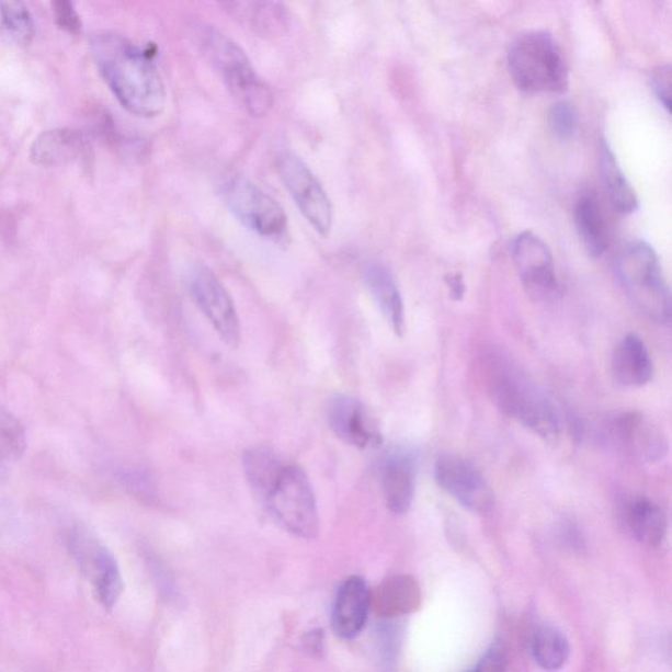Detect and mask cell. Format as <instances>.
Returning a JSON list of instances; mask_svg holds the SVG:
<instances>
[{
    "mask_svg": "<svg viewBox=\"0 0 672 672\" xmlns=\"http://www.w3.org/2000/svg\"><path fill=\"white\" fill-rule=\"evenodd\" d=\"M364 283L374 296L378 308L391 324L398 337L405 334V308L401 292L395 276L383 264H371L364 271Z\"/></svg>",
    "mask_w": 672,
    "mask_h": 672,
    "instance_id": "obj_20",
    "label": "cell"
},
{
    "mask_svg": "<svg viewBox=\"0 0 672 672\" xmlns=\"http://www.w3.org/2000/svg\"><path fill=\"white\" fill-rule=\"evenodd\" d=\"M512 258L523 287L532 299L549 303L560 295L554 257L540 237L523 231L512 243Z\"/></svg>",
    "mask_w": 672,
    "mask_h": 672,
    "instance_id": "obj_11",
    "label": "cell"
},
{
    "mask_svg": "<svg viewBox=\"0 0 672 672\" xmlns=\"http://www.w3.org/2000/svg\"><path fill=\"white\" fill-rule=\"evenodd\" d=\"M5 477V470H4V465L3 462H0V478Z\"/></svg>",
    "mask_w": 672,
    "mask_h": 672,
    "instance_id": "obj_34",
    "label": "cell"
},
{
    "mask_svg": "<svg viewBox=\"0 0 672 672\" xmlns=\"http://www.w3.org/2000/svg\"><path fill=\"white\" fill-rule=\"evenodd\" d=\"M91 46L99 71L125 110L139 117L163 111L164 83L149 50L111 32L100 33Z\"/></svg>",
    "mask_w": 672,
    "mask_h": 672,
    "instance_id": "obj_1",
    "label": "cell"
},
{
    "mask_svg": "<svg viewBox=\"0 0 672 672\" xmlns=\"http://www.w3.org/2000/svg\"><path fill=\"white\" fill-rule=\"evenodd\" d=\"M612 372L618 384L629 388H641L653 380V361L641 338L628 334L617 344L612 355Z\"/></svg>",
    "mask_w": 672,
    "mask_h": 672,
    "instance_id": "obj_18",
    "label": "cell"
},
{
    "mask_svg": "<svg viewBox=\"0 0 672 672\" xmlns=\"http://www.w3.org/2000/svg\"><path fill=\"white\" fill-rule=\"evenodd\" d=\"M276 169L304 217L319 235H329L332 226V205L312 171L301 158L289 151L277 156Z\"/></svg>",
    "mask_w": 672,
    "mask_h": 672,
    "instance_id": "obj_9",
    "label": "cell"
},
{
    "mask_svg": "<svg viewBox=\"0 0 672 672\" xmlns=\"http://www.w3.org/2000/svg\"><path fill=\"white\" fill-rule=\"evenodd\" d=\"M56 23L70 35H77L82 30L81 18H79L76 7L70 2L53 3Z\"/></svg>",
    "mask_w": 672,
    "mask_h": 672,
    "instance_id": "obj_30",
    "label": "cell"
},
{
    "mask_svg": "<svg viewBox=\"0 0 672 672\" xmlns=\"http://www.w3.org/2000/svg\"><path fill=\"white\" fill-rule=\"evenodd\" d=\"M195 39L206 61L221 76L236 102L252 116L267 115L274 105V94L269 84L252 68L241 46L215 26H196Z\"/></svg>",
    "mask_w": 672,
    "mask_h": 672,
    "instance_id": "obj_2",
    "label": "cell"
},
{
    "mask_svg": "<svg viewBox=\"0 0 672 672\" xmlns=\"http://www.w3.org/2000/svg\"><path fill=\"white\" fill-rule=\"evenodd\" d=\"M532 651L544 670L556 671L568 661L569 642L560 630L543 627L536 631Z\"/></svg>",
    "mask_w": 672,
    "mask_h": 672,
    "instance_id": "obj_25",
    "label": "cell"
},
{
    "mask_svg": "<svg viewBox=\"0 0 672 672\" xmlns=\"http://www.w3.org/2000/svg\"><path fill=\"white\" fill-rule=\"evenodd\" d=\"M574 219L579 238L589 255L599 258L607 249L605 219L595 193L585 192L577 200Z\"/></svg>",
    "mask_w": 672,
    "mask_h": 672,
    "instance_id": "obj_22",
    "label": "cell"
},
{
    "mask_svg": "<svg viewBox=\"0 0 672 672\" xmlns=\"http://www.w3.org/2000/svg\"><path fill=\"white\" fill-rule=\"evenodd\" d=\"M435 481L463 508L486 514L494 505V494L480 470L457 456H443L435 465Z\"/></svg>",
    "mask_w": 672,
    "mask_h": 672,
    "instance_id": "obj_12",
    "label": "cell"
},
{
    "mask_svg": "<svg viewBox=\"0 0 672 672\" xmlns=\"http://www.w3.org/2000/svg\"><path fill=\"white\" fill-rule=\"evenodd\" d=\"M91 146L81 132L52 129L39 135L31 148L33 163L43 168L66 163H84L91 158Z\"/></svg>",
    "mask_w": 672,
    "mask_h": 672,
    "instance_id": "obj_15",
    "label": "cell"
},
{
    "mask_svg": "<svg viewBox=\"0 0 672 672\" xmlns=\"http://www.w3.org/2000/svg\"><path fill=\"white\" fill-rule=\"evenodd\" d=\"M417 468L408 452L395 451L385 457L381 483L386 505L397 515L411 509L415 496Z\"/></svg>",
    "mask_w": 672,
    "mask_h": 672,
    "instance_id": "obj_16",
    "label": "cell"
},
{
    "mask_svg": "<svg viewBox=\"0 0 672 672\" xmlns=\"http://www.w3.org/2000/svg\"><path fill=\"white\" fill-rule=\"evenodd\" d=\"M548 124L557 138L568 139L573 137L577 126L574 106L569 102H557L551 105L548 113Z\"/></svg>",
    "mask_w": 672,
    "mask_h": 672,
    "instance_id": "obj_29",
    "label": "cell"
},
{
    "mask_svg": "<svg viewBox=\"0 0 672 672\" xmlns=\"http://www.w3.org/2000/svg\"><path fill=\"white\" fill-rule=\"evenodd\" d=\"M624 522L636 540L657 547L668 532V516L660 504L638 497L625 505Z\"/></svg>",
    "mask_w": 672,
    "mask_h": 672,
    "instance_id": "obj_21",
    "label": "cell"
},
{
    "mask_svg": "<svg viewBox=\"0 0 672 672\" xmlns=\"http://www.w3.org/2000/svg\"><path fill=\"white\" fill-rule=\"evenodd\" d=\"M26 448V435L22 422L0 408V462L18 460Z\"/></svg>",
    "mask_w": 672,
    "mask_h": 672,
    "instance_id": "obj_28",
    "label": "cell"
},
{
    "mask_svg": "<svg viewBox=\"0 0 672 672\" xmlns=\"http://www.w3.org/2000/svg\"><path fill=\"white\" fill-rule=\"evenodd\" d=\"M371 594L367 583L361 577H350L341 589L332 608V629L343 640H352L367 623Z\"/></svg>",
    "mask_w": 672,
    "mask_h": 672,
    "instance_id": "obj_14",
    "label": "cell"
},
{
    "mask_svg": "<svg viewBox=\"0 0 672 672\" xmlns=\"http://www.w3.org/2000/svg\"><path fill=\"white\" fill-rule=\"evenodd\" d=\"M328 419L335 436L352 447L365 449L381 443L374 419L364 403L354 397L343 395L332 398Z\"/></svg>",
    "mask_w": 672,
    "mask_h": 672,
    "instance_id": "obj_13",
    "label": "cell"
},
{
    "mask_svg": "<svg viewBox=\"0 0 672 672\" xmlns=\"http://www.w3.org/2000/svg\"><path fill=\"white\" fill-rule=\"evenodd\" d=\"M601 168L605 189L617 212L629 215L638 208V198L627 176L618 166L614 151L605 141L601 145Z\"/></svg>",
    "mask_w": 672,
    "mask_h": 672,
    "instance_id": "obj_24",
    "label": "cell"
},
{
    "mask_svg": "<svg viewBox=\"0 0 672 672\" xmlns=\"http://www.w3.org/2000/svg\"><path fill=\"white\" fill-rule=\"evenodd\" d=\"M509 70L516 88L525 94L563 92L569 70L560 45L545 31L524 33L509 52Z\"/></svg>",
    "mask_w": 672,
    "mask_h": 672,
    "instance_id": "obj_4",
    "label": "cell"
},
{
    "mask_svg": "<svg viewBox=\"0 0 672 672\" xmlns=\"http://www.w3.org/2000/svg\"><path fill=\"white\" fill-rule=\"evenodd\" d=\"M285 465L287 464L270 448L257 447L246 452L243 457L246 478L259 501L263 502L267 497Z\"/></svg>",
    "mask_w": 672,
    "mask_h": 672,
    "instance_id": "obj_23",
    "label": "cell"
},
{
    "mask_svg": "<svg viewBox=\"0 0 672 672\" xmlns=\"http://www.w3.org/2000/svg\"><path fill=\"white\" fill-rule=\"evenodd\" d=\"M490 376L491 396L498 408L544 442L556 444L561 425L549 399L511 365L499 364Z\"/></svg>",
    "mask_w": 672,
    "mask_h": 672,
    "instance_id": "obj_5",
    "label": "cell"
},
{
    "mask_svg": "<svg viewBox=\"0 0 672 672\" xmlns=\"http://www.w3.org/2000/svg\"><path fill=\"white\" fill-rule=\"evenodd\" d=\"M505 663H508V653L501 645H496L470 672H504Z\"/></svg>",
    "mask_w": 672,
    "mask_h": 672,
    "instance_id": "obj_32",
    "label": "cell"
},
{
    "mask_svg": "<svg viewBox=\"0 0 672 672\" xmlns=\"http://www.w3.org/2000/svg\"><path fill=\"white\" fill-rule=\"evenodd\" d=\"M225 10L244 29L263 36H276L288 30L291 16L285 5L276 2H229Z\"/></svg>",
    "mask_w": 672,
    "mask_h": 672,
    "instance_id": "obj_19",
    "label": "cell"
},
{
    "mask_svg": "<svg viewBox=\"0 0 672 672\" xmlns=\"http://www.w3.org/2000/svg\"><path fill=\"white\" fill-rule=\"evenodd\" d=\"M226 205L246 228L277 239L288 230L283 206L246 178H232L223 189Z\"/></svg>",
    "mask_w": 672,
    "mask_h": 672,
    "instance_id": "obj_7",
    "label": "cell"
},
{
    "mask_svg": "<svg viewBox=\"0 0 672 672\" xmlns=\"http://www.w3.org/2000/svg\"><path fill=\"white\" fill-rule=\"evenodd\" d=\"M419 592L414 581L409 577H396L386 582L378 596V607L383 615L406 614L415 607Z\"/></svg>",
    "mask_w": 672,
    "mask_h": 672,
    "instance_id": "obj_26",
    "label": "cell"
},
{
    "mask_svg": "<svg viewBox=\"0 0 672 672\" xmlns=\"http://www.w3.org/2000/svg\"><path fill=\"white\" fill-rule=\"evenodd\" d=\"M445 282L448 284L452 298L462 299L464 297L465 285L460 275H449Z\"/></svg>",
    "mask_w": 672,
    "mask_h": 672,
    "instance_id": "obj_33",
    "label": "cell"
},
{
    "mask_svg": "<svg viewBox=\"0 0 672 672\" xmlns=\"http://www.w3.org/2000/svg\"><path fill=\"white\" fill-rule=\"evenodd\" d=\"M618 442L627 445L643 460L654 463L667 455L668 443L662 432L640 414H622L611 424Z\"/></svg>",
    "mask_w": 672,
    "mask_h": 672,
    "instance_id": "obj_17",
    "label": "cell"
},
{
    "mask_svg": "<svg viewBox=\"0 0 672 672\" xmlns=\"http://www.w3.org/2000/svg\"><path fill=\"white\" fill-rule=\"evenodd\" d=\"M0 20L5 35L18 44H29L35 36V23L24 3L0 2Z\"/></svg>",
    "mask_w": 672,
    "mask_h": 672,
    "instance_id": "obj_27",
    "label": "cell"
},
{
    "mask_svg": "<svg viewBox=\"0 0 672 672\" xmlns=\"http://www.w3.org/2000/svg\"><path fill=\"white\" fill-rule=\"evenodd\" d=\"M651 86H653L656 95L660 102L670 111L671 105V68L670 65H662L657 68L651 76Z\"/></svg>",
    "mask_w": 672,
    "mask_h": 672,
    "instance_id": "obj_31",
    "label": "cell"
},
{
    "mask_svg": "<svg viewBox=\"0 0 672 672\" xmlns=\"http://www.w3.org/2000/svg\"><path fill=\"white\" fill-rule=\"evenodd\" d=\"M263 504L272 519L288 534L305 540L318 536L319 515L315 491L308 475L297 465H285Z\"/></svg>",
    "mask_w": 672,
    "mask_h": 672,
    "instance_id": "obj_6",
    "label": "cell"
},
{
    "mask_svg": "<svg viewBox=\"0 0 672 672\" xmlns=\"http://www.w3.org/2000/svg\"><path fill=\"white\" fill-rule=\"evenodd\" d=\"M187 283L193 301L208 318L219 338L231 348H237L241 342V323L235 303L223 283L204 265L191 270Z\"/></svg>",
    "mask_w": 672,
    "mask_h": 672,
    "instance_id": "obj_10",
    "label": "cell"
},
{
    "mask_svg": "<svg viewBox=\"0 0 672 672\" xmlns=\"http://www.w3.org/2000/svg\"><path fill=\"white\" fill-rule=\"evenodd\" d=\"M66 543L79 569L92 583L98 602L105 610L115 607L123 592V578L116 558L82 527L69 531Z\"/></svg>",
    "mask_w": 672,
    "mask_h": 672,
    "instance_id": "obj_8",
    "label": "cell"
},
{
    "mask_svg": "<svg viewBox=\"0 0 672 672\" xmlns=\"http://www.w3.org/2000/svg\"><path fill=\"white\" fill-rule=\"evenodd\" d=\"M618 284L630 301L651 321L669 323L671 293L660 259L647 242L634 241L618 252L615 261Z\"/></svg>",
    "mask_w": 672,
    "mask_h": 672,
    "instance_id": "obj_3",
    "label": "cell"
}]
</instances>
